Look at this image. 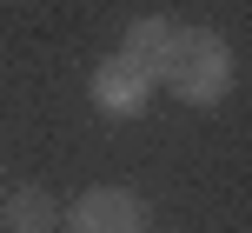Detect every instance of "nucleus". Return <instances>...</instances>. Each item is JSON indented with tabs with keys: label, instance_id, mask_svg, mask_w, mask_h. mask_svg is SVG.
<instances>
[{
	"label": "nucleus",
	"instance_id": "f257e3e1",
	"mask_svg": "<svg viewBox=\"0 0 252 233\" xmlns=\"http://www.w3.org/2000/svg\"><path fill=\"white\" fill-rule=\"evenodd\" d=\"M232 80H239V60H232L226 34H213V27H179L159 87L173 93V100H186V107H219L232 93Z\"/></svg>",
	"mask_w": 252,
	"mask_h": 233
},
{
	"label": "nucleus",
	"instance_id": "20e7f679",
	"mask_svg": "<svg viewBox=\"0 0 252 233\" xmlns=\"http://www.w3.org/2000/svg\"><path fill=\"white\" fill-rule=\"evenodd\" d=\"M173 40H179V20H166V13H139L133 27H126L120 53L139 67L146 80H166V60H173Z\"/></svg>",
	"mask_w": 252,
	"mask_h": 233
},
{
	"label": "nucleus",
	"instance_id": "39448f33",
	"mask_svg": "<svg viewBox=\"0 0 252 233\" xmlns=\"http://www.w3.org/2000/svg\"><path fill=\"white\" fill-rule=\"evenodd\" d=\"M0 213H7V233H60V200L47 187H13Z\"/></svg>",
	"mask_w": 252,
	"mask_h": 233
},
{
	"label": "nucleus",
	"instance_id": "f03ea898",
	"mask_svg": "<svg viewBox=\"0 0 252 233\" xmlns=\"http://www.w3.org/2000/svg\"><path fill=\"white\" fill-rule=\"evenodd\" d=\"M66 233H146V200L133 187H87L66 207Z\"/></svg>",
	"mask_w": 252,
	"mask_h": 233
},
{
	"label": "nucleus",
	"instance_id": "7ed1b4c3",
	"mask_svg": "<svg viewBox=\"0 0 252 233\" xmlns=\"http://www.w3.org/2000/svg\"><path fill=\"white\" fill-rule=\"evenodd\" d=\"M153 87H159V80H146L126 53H106V60L93 67V80H87L93 107H100L106 120H139V114L153 107Z\"/></svg>",
	"mask_w": 252,
	"mask_h": 233
}]
</instances>
